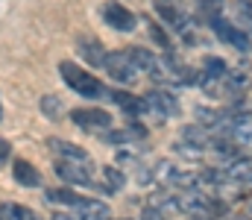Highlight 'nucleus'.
I'll return each mask as SVG.
<instances>
[{
  "instance_id": "obj_1",
  "label": "nucleus",
  "mask_w": 252,
  "mask_h": 220,
  "mask_svg": "<svg viewBox=\"0 0 252 220\" xmlns=\"http://www.w3.org/2000/svg\"><path fill=\"white\" fill-rule=\"evenodd\" d=\"M59 73H62L64 85L73 88L76 94H82V97H88V100H100V97H106L103 82H100L91 71H85V68H79V65H73V62H62V65H59Z\"/></svg>"
},
{
  "instance_id": "obj_2",
  "label": "nucleus",
  "mask_w": 252,
  "mask_h": 220,
  "mask_svg": "<svg viewBox=\"0 0 252 220\" xmlns=\"http://www.w3.org/2000/svg\"><path fill=\"white\" fill-rule=\"evenodd\" d=\"M141 100H144L147 112H150V115H158V118H176V115L182 112L179 97H176L173 91H167V88H153V91H147Z\"/></svg>"
},
{
  "instance_id": "obj_3",
  "label": "nucleus",
  "mask_w": 252,
  "mask_h": 220,
  "mask_svg": "<svg viewBox=\"0 0 252 220\" xmlns=\"http://www.w3.org/2000/svg\"><path fill=\"white\" fill-rule=\"evenodd\" d=\"M103 68H106V73H109L112 79H118V82H124V85H132V82L138 79V71H135L132 59L126 56V50L106 53V62H103Z\"/></svg>"
},
{
  "instance_id": "obj_4",
  "label": "nucleus",
  "mask_w": 252,
  "mask_h": 220,
  "mask_svg": "<svg viewBox=\"0 0 252 220\" xmlns=\"http://www.w3.org/2000/svg\"><path fill=\"white\" fill-rule=\"evenodd\" d=\"M103 21H106L112 30H118V32H132V30L138 27V15L129 12L121 3H115V0H109V3L103 6Z\"/></svg>"
},
{
  "instance_id": "obj_5",
  "label": "nucleus",
  "mask_w": 252,
  "mask_h": 220,
  "mask_svg": "<svg viewBox=\"0 0 252 220\" xmlns=\"http://www.w3.org/2000/svg\"><path fill=\"white\" fill-rule=\"evenodd\" d=\"M214 32H217V38H223L226 44H232V47H238V50H252V35L250 32H244L241 27H235L232 21H226V18H217L214 24H208Z\"/></svg>"
},
{
  "instance_id": "obj_6",
  "label": "nucleus",
  "mask_w": 252,
  "mask_h": 220,
  "mask_svg": "<svg viewBox=\"0 0 252 220\" xmlns=\"http://www.w3.org/2000/svg\"><path fill=\"white\" fill-rule=\"evenodd\" d=\"M91 173H94V164L91 161H56V176L67 182V185H91Z\"/></svg>"
},
{
  "instance_id": "obj_7",
  "label": "nucleus",
  "mask_w": 252,
  "mask_h": 220,
  "mask_svg": "<svg viewBox=\"0 0 252 220\" xmlns=\"http://www.w3.org/2000/svg\"><path fill=\"white\" fill-rule=\"evenodd\" d=\"M73 124L88 129V132H97V129H112V112H103V109H73L70 112Z\"/></svg>"
},
{
  "instance_id": "obj_8",
  "label": "nucleus",
  "mask_w": 252,
  "mask_h": 220,
  "mask_svg": "<svg viewBox=\"0 0 252 220\" xmlns=\"http://www.w3.org/2000/svg\"><path fill=\"white\" fill-rule=\"evenodd\" d=\"M12 176H15V182L24 185V188H38V185H41V173H38V167H35L32 161H27V158H15V164H12Z\"/></svg>"
},
{
  "instance_id": "obj_9",
  "label": "nucleus",
  "mask_w": 252,
  "mask_h": 220,
  "mask_svg": "<svg viewBox=\"0 0 252 220\" xmlns=\"http://www.w3.org/2000/svg\"><path fill=\"white\" fill-rule=\"evenodd\" d=\"M223 173H226V179H229V182H238V185H252V158H247V156L232 158V161L223 167Z\"/></svg>"
},
{
  "instance_id": "obj_10",
  "label": "nucleus",
  "mask_w": 252,
  "mask_h": 220,
  "mask_svg": "<svg viewBox=\"0 0 252 220\" xmlns=\"http://www.w3.org/2000/svg\"><path fill=\"white\" fill-rule=\"evenodd\" d=\"M76 50H79V56L85 59V65L103 68V62H106V47H103V44H100L97 38H79Z\"/></svg>"
},
{
  "instance_id": "obj_11",
  "label": "nucleus",
  "mask_w": 252,
  "mask_h": 220,
  "mask_svg": "<svg viewBox=\"0 0 252 220\" xmlns=\"http://www.w3.org/2000/svg\"><path fill=\"white\" fill-rule=\"evenodd\" d=\"M44 200L53 203V206H64V209H70V212H76V209L85 203V197H79V194L70 191V188H50V191H44Z\"/></svg>"
},
{
  "instance_id": "obj_12",
  "label": "nucleus",
  "mask_w": 252,
  "mask_h": 220,
  "mask_svg": "<svg viewBox=\"0 0 252 220\" xmlns=\"http://www.w3.org/2000/svg\"><path fill=\"white\" fill-rule=\"evenodd\" d=\"M121 109H124L129 118H141V115H147V106H144V100L141 97H135V94H129V91H112L109 94Z\"/></svg>"
},
{
  "instance_id": "obj_13",
  "label": "nucleus",
  "mask_w": 252,
  "mask_h": 220,
  "mask_svg": "<svg viewBox=\"0 0 252 220\" xmlns=\"http://www.w3.org/2000/svg\"><path fill=\"white\" fill-rule=\"evenodd\" d=\"M50 150L62 158V161H91V156L82 150V147H76V144H70V141H59V138H53L50 141Z\"/></svg>"
},
{
  "instance_id": "obj_14",
  "label": "nucleus",
  "mask_w": 252,
  "mask_h": 220,
  "mask_svg": "<svg viewBox=\"0 0 252 220\" xmlns=\"http://www.w3.org/2000/svg\"><path fill=\"white\" fill-rule=\"evenodd\" d=\"M126 56L132 59V65H135V71H138V73H153V68L158 65V56H156V53H150L147 47H129V50H126Z\"/></svg>"
},
{
  "instance_id": "obj_15",
  "label": "nucleus",
  "mask_w": 252,
  "mask_h": 220,
  "mask_svg": "<svg viewBox=\"0 0 252 220\" xmlns=\"http://www.w3.org/2000/svg\"><path fill=\"white\" fill-rule=\"evenodd\" d=\"M196 126H202V129H211V126H223V121H226V112H220V109H211V106H196Z\"/></svg>"
},
{
  "instance_id": "obj_16",
  "label": "nucleus",
  "mask_w": 252,
  "mask_h": 220,
  "mask_svg": "<svg viewBox=\"0 0 252 220\" xmlns=\"http://www.w3.org/2000/svg\"><path fill=\"white\" fill-rule=\"evenodd\" d=\"M196 15L205 24H214L217 18H223V0H196Z\"/></svg>"
},
{
  "instance_id": "obj_17",
  "label": "nucleus",
  "mask_w": 252,
  "mask_h": 220,
  "mask_svg": "<svg viewBox=\"0 0 252 220\" xmlns=\"http://www.w3.org/2000/svg\"><path fill=\"white\" fill-rule=\"evenodd\" d=\"M179 141H182V144L196 147V150H202V147H208L211 135H208L202 126H182V138H179Z\"/></svg>"
},
{
  "instance_id": "obj_18",
  "label": "nucleus",
  "mask_w": 252,
  "mask_h": 220,
  "mask_svg": "<svg viewBox=\"0 0 252 220\" xmlns=\"http://www.w3.org/2000/svg\"><path fill=\"white\" fill-rule=\"evenodd\" d=\"M103 179H106V191L109 194H118V191H124V185H126V176H124V170L121 167H103Z\"/></svg>"
},
{
  "instance_id": "obj_19",
  "label": "nucleus",
  "mask_w": 252,
  "mask_h": 220,
  "mask_svg": "<svg viewBox=\"0 0 252 220\" xmlns=\"http://www.w3.org/2000/svg\"><path fill=\"white\" fill-rule=\"evenodd\" d=\"M41 112H44V118L59 121V118H62V112H64V106H62V100H59V97L44 94V97H41Z\"/></svg>"
},
{
  "instance_id": "obj_20",
  "label": "nucleus",
  "mask_w": 252,
  "mask_h": 220,
  "mask_svg": "<svg viewBox=\"0 0 252 220\" xmlns=\"http://www.w3.org/2000/svg\"><path fill=\"white\" fill-rule=\"evenodd\" d=\"M202 73H205V76L226 79V76H229V65H226L223 59H217V56H208V59L202 62Z\"/></svg>"
},
{
  "instance_id": "obj_21",
  "label": "nucleus",
  "mask_w": 252,
  "mask_h": 220,
  "mask_svg": "<svg viewBox=\"0 0 252 220\" xmlns=\"http://www.w3.org/2000/svg\"><path fill=\"white\" fill-rule=\"evenodd\" d=\"M150 38H153V41H156V44H158L164 53H173V41L164 35V30H161L156 21H150Z\"/></svg>"
},
{
  "instance_id": "obj_22",
  "label": "nucleus",
  "mask_w": 252,
  "mask_h": 220,
  "mask_svg": "<svg viewBox=\"0 0 252 220\" xmlns=\"http://www.w3.org/2000/svg\"><path fill=\"white\" fill-rule=\"evenodd\" d=\"M238 12H241V18H247L252 24V0H238Z\"/></svg>"
},
{
  "instance_id": "obj_23",
  "label": "nucleus",
  "mask_w": 252,
  "mask_h": 220,
  "mask_svg": "<svg viewBox=\"0 0 252 220\" xmlns=\"http://www.w3.org/2000/svg\"><path fill=\"white\" fill-rule=\"evenodd\" d=\"M9 156H12V147H9V141H6V138H0V164H3Z\"/></svg>"
},
{
  "instance_id": "obj_24",
  "label": "nucleus",
  "mask_w": 252,
  "mask_h": 220,
  "mask_svg": "<svg viewBox=\"0 0 252 220\" xmlns=\"http://www.w3.org/2000/svg\"><path fill=\"white\" fill-rule=\"evenodd\" d=\"M156 3H164V6H182V0H156Z\"/></svg>"
},
{
  "instance_id": "obj_25",
  "label": "nucleus",
  "mask_w": 252,
  "mask_h": 220,
  "mask_svg": "<svg viewBox=\"0 0 252 220\" xmlns=\"http://www.w3.org/2000/svg\"><path fill=\"white\" fill-rule=\"evenodd\" d=\"M190 220H217V218H211V215H193Z\"/></svg>"
},
{
  "instance_id": "obj_26",
  "label": "nucleus",
  "mask_w": 252,
  "mask_h": 220,
  "mask_svg": "<svg viewBox=\"0 0 252 220\" xmlns=\"http://www.w3.org/2000/svg\"><path fill=\"white\" fill-rule=\"evenodd\" d=\"M0 118H3V112H0Z\"/></svg>"
},
{
  "instance_id": "obj_27",
  "label": "nucleus",
  "mask_w": 252,
  "mask_h": 220,
  "mask_svg": "<svg viewBox=\"0 0 252 220\" xmlns=\"http://www.w3.org/2000/svg\"><path fill=\"white\" fill-rule=\"evenodd\" d=\"M250 220H252V218H250Z\"/></svg>"
}]
</instances>
